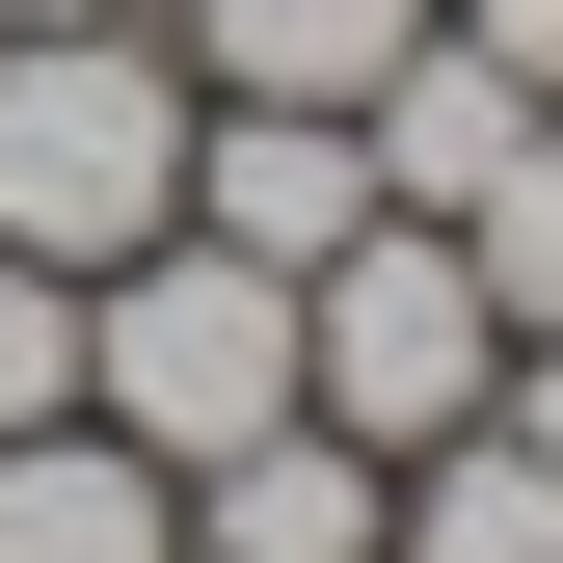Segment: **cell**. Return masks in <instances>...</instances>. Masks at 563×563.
<instances>
[{
    "mask_svg": "<svg viewBox=\"0 0 563 563\" xmlns=\"http://www.w3.org/2000/svg\"><path fill=\"white\" fill-rule=\"evenodd\" d=\"M376 483H402V456H349L322 402H296V430L188 456V563H376Z\"/></svg>",
    "mask_w": 563,
    "mask_h": 563,
    "instance_id": "cell-6",
    "label": "cell"
},
{
    "mask_svg": "<svg viewBox=\"0 0 563 563\" xmlns=\"http://www.w3.org/2000/svg\"><path fill=\"white\" fill-rule=\"evenodd\" d=\"M162 216H188V54L162 27H0V242L134 268Z\"/></svg>",
    "mask_w": 563,
    "mask_h": 563,
    "instance_id": "cell-2",
    "label": "cell"
},
{
    "mask_svg": "<svg viewBox=\"0 0 563 563\" xmlns=\"http://www.w3.org/2000/svg\"><path fill=\"white\" fill-rule=\"evenodd\" d=\"M0 27H162V0H0Z\"/></svg>",
    "mask_w": 563,
    "mask_h": 563,
    "instance_id": "cell-13",
    "label": "cell"
},
{
    "mask_svg": "<svg viewBox=\"0 0 563 563\" xmlns=\"http://www.w3.org/2000/svg\"><path fill=\"white\" fill-rule=\"evenodd\" d=\"M349 216H376V134H349V108H188V242L322 268Z\"/></svg>",
    "mask_w": 563,
    "mask_h": 563,
    "instance_id": "cell-4",
    "label": "cell"
},
{
    "mask_svg": "<svg viewBox=\"0 0 563 563\" xmlns=\"http://www.w3.org/2000/svg\"><path fill=\"white\" fill-rule=\"evenodd\" d=\"M430 242L483 268V322H510V349H563V108H537V134H510V162H483V188H456Z\"/></svg>",
    "mask_w": 563,
    "mask_h": 563,
    "instance_id": "cell-10",
    "label": "cell"
},
{
    "mask_svg": "<svg viewBox=\"0 0 563 563\" xmlns=\"http://www.w3.org/2000/svg\"><path fill=\"white\" fill-rule=\"evenodd\" d=\"M376 563H563V456L537 430H430L376 483Z\"/></svg>",
    "mask_w": 563,
    "mask_h": 563,
    "instance_id": "cell-8",
    "label": "cell"
},
{
    "mask_svg": "<svg viewBox=\"0 0 563 563\" xmlns=\"http://www.w3.org/2000/svg\"><path fill=\"white\" fill-rule=\"evenodd\" d=\"M430 27H456V54H510V81L563 108V0H430Z\"/></svg>",
    "mask_w": 563,
    "mask_h": 563,
    "instance_id": "cell-12",
    "label": "cell"
},
{
    "mask_svg": "<svg viewBox=\"0 0 563 563\" xmlns=\"http://www.w3.org/2000/svg\"><path fill=\"white\" fill-rule=\"evenodd\" d=\"M188 108H376L402 54H430V0H162Z\"/></svg>",
    "mask_w": 563,
    "mask_h": 563,
    "instance_id": "cell-5",
    "label": "cell"
},
{
    "mask_svg": "<svg viewBox=\"0 0 563 563\" xmlns=\"http://www.w3.org/2000/svg\"><path fill=\"white\" fill-rule=\"evenodd\" d=\"M0 563H188V483L134 430H0Z\"/></svg>",
    "mask_w": 563,
    "mask_h": 563,
    "instance_id": "cell-7",
    "label": "cell"
},
{
    "mask_svg": "<svg viewBox=\"0 0 563 563\" xmlns=\"http://www.w3.org/2000/svg\"><path fill=\"white\" fill-rule=\"evenodd\" d=\"M349 134H376V216H456V188H483V162L537 134V81H510V54H456V27H430V54H402V81L349 108Z\"/></svg>",
    "mask_w": 563,
    "mask_h": 563,
    "instance_id": "cell-9",
    "label": "cell"
},
{
    "mask_svg": "<svg viewBox=\"0 0 563 563\" xmlns=\"http://www.w3.org/2000/svg\"><path fill=\"white\" fill-rule=\"evenodd\" d=\"M0 430H81V268L0 242Z\"/></svg>",
    "mask_w": 563,
    "mask_h": 563,
    "instance_id": "cell-11",
    "label": "cell"
},
{
    "mask_svg": "<svg viewBox=\"0 0 563 563\" xmlns=\"http://www.w3.org/2000/svg\"><path fill=\"white\" fill-rule=\"evenodd\" d=\"M296 402H322L349 456L483 430V402H510V322H483V268H456L430 216H349V242L296 268Z\"/></svg>",
    "mask_w": 563,
    "mask_h": 563,
    "instance_id": "cell-3",
    "label": "cell"
},
{
    "mask_svg": "<svg viewBox=\"0 0 563 563\" xmlns=\"http://www.w3.org/2000/svg\"><path fill=\"white\" fill-rule=\"evenodd\" d=\"M81 430H134V456H242V430H296V268H242V242H134V268H81Z\"/></svg>",
    "mask_w": 563,
    "mask_h": 563,
    "instance_id": "cell-1",
    "label": "cell"
}]
</instances>
